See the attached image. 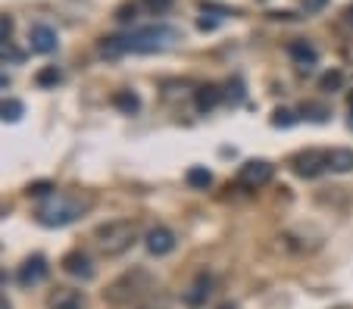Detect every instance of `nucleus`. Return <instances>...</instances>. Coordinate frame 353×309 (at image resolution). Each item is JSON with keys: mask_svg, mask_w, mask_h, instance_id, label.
Here are the masks:
<instances>
[{"mask_svg": "<svg viewBox=\"0 0 353 309\" xmlns=\"http://www.w3.org/2000/svg\"><path fill=\"white\" fill-rule=\"evenodd\" d=\"M269 178H272V166H269L266 160H250V162H244V166H241V172H238V184H241V188H247V191L263 188Z\"/></svg>", "mask_w": 353, "mask_h": 309, "instance_id": "obj_6", "label": "nucleus"}, {"mask_svg": "<svg viewBox=\"0 0 353 309\" xmlns=\"http://www.w3.org/2000/svg\"><path fill=\"white\" fill-rule=\"evenodd\" d=\"M188 184L197 191H206L213 184V172L206 166H191L188 169Z\"/></svg>", "mask_w": 353, "mask_h": 309, "instance_id": "obj_18", "label": "nucleus"}, {"mask_svg": "<svg viewBox=\"0 0 353 309\" xmlns=\"http://www.w3.org/2000/svg\"><path fill=\"white\" fill-rule=\"evenodd\" d=\"M294 122H297V116L291 109H275V116H272V125H279V128H291Z\"/></svg>", "mask_w": 353, "mask_h": 309, "instance_id": "obj_21", "label": "nucleus"}, {"mask_svg": "<svg viewBox=\"0 0 353 309\" xmlns=\"http://www.w3.org/2000/svg\"><path fill=\"white\" fill-rule=\"evenodd\" d=\"M291 169L300 178H316L319 172L328 169V153H322V150H300L297 156H291Z\"/></svg>", "mask_w": 353, "mask_h": 309, "instance_id": "obj_5", "label": "nucleus"}, {"mask_svg": "<svg viewBox=\"0 0 353 309\" xmlns=\"http://www.w3.org/2000/svg\"><path fill=\"white\" fill-rule=\"evenodd\" d=\"M3 60H16V63H19L22 60V50H16L10 41H0V63H3Z\"/></svg>", "mask_w": 353, "mask_h": 309, "instance_id": "obj_24", "label": "nucleus"}, {"mask_svg": "<svg viewBox=\"0 0 353 309\" xmlns=\"http://www.w3.org/2000/svg\"><path fill=\"white\" fill-rule=\"evenodd\" d=\"M328 169L332 172H350L353 169V150L350 147H334V150H328Z\"/></svg>", "mask_w": 353, "mask_h": 309, "instance_id": "obj_14", "label": "nucleus"}, {"mask_svg": "<svg viewBox=\"0 0 353 309\" xmlns=\"http://www.w3.org/2000/svg\"><path fill=\"white\" fill-rule=\"evenodd\" d=\"M82 306H85L82 290H72V288H56L47 300V309H82Z\"/></svg>", "mask_w": 353, "mask_h": 309, "instance_id": "obj_10", "label": "nucleus"}, {"mask_svg": "<svg viewBox=\"0 0 353 309\" xmlns=\"http://www.w3.org/2000/svg\"><path fill=\"white\" fill-rule=\"evenodd\" d=\"M222 309H238V306H222Z\"/></svg>", "mask_w": 353, "mask_h": 309, "instance_id": "obj_34", "label": "nucleus"}, {"mask_svg": "<svg viewBox=\"0 0 353 309\" xmlns=\"http://www.w3.org/2000/svg\"><path fill=\"white\" fill-rule=\"evenodd\" d=\"M175 38H178V32L169 25H147V28H135L125 38H103L100 54L109 56V60L122 54H153V50H163Z\"/></svg>", "mask_w": 353, "mask_h": 309, "instance_id": "obj_1", "label": "nucleus"}, {"mask_svg": "<svg viewBox=\"0 0 353 309\" xmlns=\"http://www.w3.org/2000/svg\"><path fill=\"white\" fill-rule=\"evenodd\" d=\"M288 54H291V60L297 63L300 69H312V63H316V47H312L310 41H303V38H297V41H291V44H288Z\"/></svg>", "mask_w": 353, "mask_h": 309, "instance_id": "obj_12", "label": "nucleus"}, {"mask_svg": "<svg viewBox=\"0 0 353 309\" xmlns=\"http://www.w3.org/2000/svg\"><path fill=\"white\" fill-rule=\"evenodd\" d=\"M210 275H197V281L191 284V290L184 294V300H188V306H200V303H206V297H210Z\"/></svg>", "mask_w": 353, "mask_h": 309, "instance_id": "obj_15", "label": "nucleus"}, {"mask_svg": "<svg viewBox=\"0 0 353 309\" xmlns=\"http://www.w3.org/2000/svg\"><path fill=\"white\" fill-rule=\"evenodd\" d=\"M347 16H350V22H353V7H350V13H347Z\"/></svg>", "mask_w": 353, "mask_h": 309, "instance_id": "obj_33", "label": "nucleus"}, {"mask_svg": "<svg viewBox=\"0 0 353 309\" xmlns=\"http://www.w3.org/2000/svg\"><path fill=\"white\" fill-rule=\"evenodd\" d=\"M50 191H56L54 182H34V184H28V188H25V194L28 197H47Z\"/></svg>", "mask_w": 353, "mask_h": 309, "instance_id": "obj_22", "label": "nucleus"}, {"mask_svg": "<svg viewBox=\"0 0 353 309\" xmlns=\"http://www.w3.org/2000/svg\"><path fill=\"white\" fill-rule=\"evenodd\" d=\"M344 87V72L341 69H332V72H325L319 78V91H341Z\"/></svg>", "mask_w": 353, "mask_h": 309, "instance_id": "obj_19", "label": "nucleus"}, {"mask_svg": "<svg viewBox=\"0 0 353 309\" xmlns=\"http://www.w3.org/2000/svg\"><path fill=\"white\" fill-rule=\"evenodd\" d=\"M60 78H63V75H60V69H56V66H47V69H41V72H38V85H56Z\"/></svg>", "mask_w": 353, "mask_h": 309, "instance_id": "obj_23", "label": "nucleus"}, {"mask_svg": "<svg viewBox=\"0 0 353 309\" xmlns=\"http://www.w3.org/2000/svg\"><path fill=\"white\" fill-rule=\"evenodd\" d=\"M10 32H13V19H10V16H0V41H7Z\"/></svg>", "mask_w": 353, "mask_h": 309, "instance_id": "obj_27", "label": "nucleus"}, {"mask_svg": "<svg viewBox=\"0 0 353 309\" xmlns=\"http://www.w3.org/2000/svg\"><path fill=\"white\" fill-rule=\"evenodd\" d=\"M63 269H66L69 275H75V278H91L94 275V266H91V259L82 253V250H72V253L63 256Z\"/></svg>", "mask_w": 353, "mask_h": 309, "instance_id": "obj_11", "label": "nucleus"}, {"mask_svg": "<svg viewBox=\"0 0 353 309\" xmlns=\"http://www.w3.org/2000/svg\"><path fill=\"white\" fill-rule=\"evenodd\" d=\"M28 41H32L34 54H54V50H56V32L50 25H32Z\"/></svg>", "mask_w": 353, "mask_h": 309, "instance_id": "obj_8", "label": "nucleus"}, {"mask_svg": "<svg viewBox=\"0 0 353 309\" xmlns=\"http://www.w3.org/2000/svg\"><path fill=\"white\" fill-rule=\"evenodd\" d=\"M116 19H119V22H129V19H135V3H131V7H119V13H116Z\"/></svg>", "mask_w": 353, "mask_h": 309, "instance_id": "obj_28", "label": "nucleus"}, {"mask_svg": "<svg viewBox=\"0 0 353 309\" xmlns=\"http://www.w3.org/2000/svg\"><path fill=\"white\" fill-rule=\"evenodd\" d=\"M150 288H153V278H150L147 272L135 269V272H125L122 278H116L103 297H107L109 303H131V300H138V297L147 294Z\"/></svg>", "mask_w": 353, "mask_h": 309, "instance_id": "obj_3", "label": "nucleus"}, {"mask_svg": "<svg viewBox=\"0 0 353 309\" xmlns=\"http://www.w3.org/2000/svg\"><path fill=\"white\" fill-rule=\"evenodd\" d=\"M197 25H200V28H204V32H210V28H216V22H213V19H206V16H204V19H200V22H197Z\"/></svg>", "mask_w": 353, "mask_h": 309, "instance_id": "obj_29", "label": "nucleus"}, {"mask_svg": "<svg viewBox=\"0 0 353 309\" xmlns=\"http://www.w3.org/2000/svg\"><path fill=\"white\" fill-rule=\"evenodd\" d=\"M113 107L131 116V113H138V109H141V97H138L135 91H116V94H113Z\"/></svg>", "mask_w": 353, "mask_h": 309, "instance_id": "obj_16", "label": "nucleus"}, {"mask_svg": "<svg viewBox=\"0 0 353 309\" xmlns=\"http://www.w3.org/2000/svg\"><path fill=\"white\" fill-rule=\"evenodd\" d=\"M0 309H10V303H7V297H0Z\"/></svg>", "mask_w": 353, "mask_h": 309, "instance_id": "obj_30", "label": "nucleus"}, {"mask_svg": "<svg viewBox=\"0 0 353 309\" xmlns=\"http://www.w3.org/2000/svg\"><path fill=\"white\" fill-rule=\"evenodd\" d=\"M22 116H25L22 100H16V97H3V100H0V119L3 122H19Z\"/></svg>", "mask_w": 353, "mask_h": 309, "instance_id": "obj_17", "label": "nucleus"}, {"mask_svg": "<svg viewBox=\"0 0 353 309\" xmlns=\"http://www.w3.org/2000/svg\"><path fill=\"white\" fill-rule=\"evenodd\" d=\"M144 7H147L150 13L160 16V13H166V10L172 7V0H144Z\"/></svg>", "mask_w": 353, "mask_h": 309, "instance_id": "obj_25", "label": "nucleus"}, {"mask_svg": "<svg viewBox=\"0 0 353 309\" xmlns=\"http://www.w3.org/2000/svg\"><path fill=\"white\" fill-rule=\"evenodd\" d=\"M147 250L153 256H166V253H172L175 250V235H172L169 228H153V231H147Z\"/></svg>", "mask_w": 353, "mask_h": 309, "instance_id": "obj_9", "label": "nucleus"}, {"mask_svg": "<svg viewBox=\"0 0 353 309\" xmlns=\"http://www.w3.org/2000/svg\"><path fill=\"white\" fill-rule=\"evenodd\" d=\"M300 113L306 116V119H312V122H325L328 119V109L322 107V103H303V109Z\"/></svg>", "mask_w": 353, "mask_h": 309, "instance_id": "obj_20", "label": "nucleus"}, {"mask_svg": "<svg viewBox=\"0 0 353 309\" xmlns=\"http://www.w3.org/2000/svg\"><path fill=\"white\" fill-rule=\"evenodd\" d=\"M138 241V225L135 222H107L97 228V244H100L103 256H122L125 250H131V244Z\"/></svg>", "mask_w": 353, "mask_h": 309, "instance_id": "obj_2", "label": "nucleus"}, {"mask_svg": "<svg viewBox=\"0 0 353 309\" xmlns=\"http://www.w3.org/2000/svg\"><path fill=\"white\" fill-rule=\"evenodd\" d=\"M219 100H222V91H219L216 85H204V87H197V94H194V103H197L200 113H210V109H216Z\"/></svg>", "mask_w": 353, "mask_h": 309, "instance_id": "obj_13", "label": "nucleus"}, {"mask_svg": "<svg viewBox=\"0 0 353 309\" xmlns=\"http://www.w3.org/2000/svg\"><path fill=\"white\" fill-rule=\"evenodd\" d=\"M350 125H353V97H350Z\"/></svg>", "mask_w": 353, "mask_h": 309, "instance_id": "obj_32", "label": "nucleus"}, {"mask_svg": "<svg viewBox=\"0 0 353 309\" xmlns=\"http://www.w3.org/2000/svg\"><path fill=\"white\" fill-rule=\"evenodd\" d=\"M7 81H10L7 75H0V87H7Z\"/></svg>", "mask_w": 353, "mask_h": 309, "instance_id": "obj_31", "label": "nucleus"}, {"mask_svg": "<svg viewBox=\"0 0 353 309\" xmlns=\"http://www.w3.org/2000/svg\"><path fill=\"white\" fill-rule=\"evenodd\" d=\"M300 3H303L306 13H319V10L328 7V0H300Z\"/></svg>", "mask_w": 353, "mask_h": 309, "instance_id": "obj_26", "label": "nucleus"}, {"mask_svg": "<svg viewBox=\"0 0 353 309\" xmlns=\"http://www.w3.org/2000/svg\"><path fill=\"white\" fill-rule=\"evenodd\" d=\"M85 203L78 200H69V197H54L50 203H44L41 209H38V222L47 225V228H60V225H69L75 222L78 215H82Z\"/></svg>", "mask_w": 353, "mask_h": 309, "instance_id": "obj_4", "label": "nucleus"}, {"mask_svg": "<svg viewBox=\"0 0 353 309\" xmlns=\"http://www.w3.org/2000/svg\"><path fill=\"white\" fill-rule=\"evenodd\" d=\"M47 278V259L44 256H28L19 266V284L22 288H32V284H41Z\"/></svg>", "mask_w": 353, "mask_h": 309, "instance_id": "obj_7", "label": "nucleus"}]
</instances>
